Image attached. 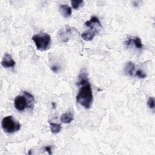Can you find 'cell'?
I'll return each mask as SVG.
<instances>
[{"mask_svg":"<svg viewBox=\"0 0 155 155\" xmlns=\"http://www.w3.org/2000/svg\"><path fill=\"white\" fill-rule=\"evenodd\" d=\"M78 85L80 86L76 95V102L85 109H89L93 102V93L91 85L88 82L86 72L82 71L79 76Z\"/></svg>","mask_w":155,"mask_h":155,"instance_id":"obj_1","label":"cell"},{"mask_svg":"<svg viewBox=\"0 0 155 155\" xmlns=\"http://www.w3.org/2000/svg\"><path fill=\"white\" fill-rule=\"evenodd\" d=\"M15 61L13 59L12 56L11 54L6 53L4 54L2 61H1V65L4 68H10V67H13L15 65Z\"/></svg>","mask_w":155,"mask_h":155,"instance_id":"obj_6","label":"cell"},{"mask_svg":"<svg viewBox=\"0 0 155 155\" xmlns=\"http://www.w3.org/2000/svg\"><path fill=\"white\" fill-rule=\"evenodd\" d=\"M73 120V113L72 111L66 112L61 115V120L62 123L69 124Z\"/></svg>","mask_w":155,"mask_h":155,"instance_id":"obj_10","label":"cell"},{"mask_svg":"<svg viewBox=\"0 0 155 155\" xmlns=\"http://www.w3.org/2000/svg\"><path fill=\"white\" fill-rule=\"evenodd\" d=\"M85 25L90 27L91 30L96 31V32H97V27H102L101 23L99 21L98 18H97L96 16L91 17V18L89 21L85 22Z\"/></svg>","mask_w":155,"mask_h":155,"instance_id":"obj_5","label":"cell"},{"mask_svg":"<svg viewBox=\"0 0 155 155\" xmlns=\"http://www.w3.org/2000/svg\"><path fill=\"white\" fill-rule=\"evenodd\" d=\"M24 95H18L14 100L15 108L19 111H24L27 106L33 107V102L35 101L34 97L29 93L24 91Z\"/></svg>","mask_w":155,"mask_h":155,"instance_id":"obj_2","label":"cell"},{"mask_svg":"<svg viewBox=\"0 0 155 155\" xmlns=\"http://www.w3.org/2000/svg\"><path fill=\"white\" fill-rule=\"evenodd\" d=\"M59 10L61 14L64 18H69L72 13L71 8L67 4H61L59 7Z\"/></svg>","mask_w":155,"mask_h":155,"instance_id":"obj_8","label":"cell"},{"mask_svg":"<svg viewBox=\"0 0 155 155\" xmlns=\"http://www.w3.org/2000/svg\"><path fill=\"white\" fill-rule=\"evenodd\" d=\"M3 130L7 133L12 134L19 131L21 129V124L12 116L4 117L1 122Z\"/></svg>","mask_w":155,"mask_h":155,"instance_id":"obj_4","label":"cell"},{"mask_svg":"<svg viewBox=\"0 0 155 155\" xmlns=\"http://www.w3.org/2000/svg\"><path fill=\"white\" fill-rule=\"evenodd\" d=\"M71 4L72 7L75 9L78 10L84 4V1L82 0H78V1H71Z\"/></svg>","mask_w":155,"mask_h":155,"instance_id":"obj_13","label":"cell"},{"mask_svg":"<svg viewBox=\"0 0 155 155\" xmlns=\"http://www.w3.org/2000/svg\"><path fill=\"white\" fill-rule=\"evenodd\" d=\"M136 76L139 78H141V79L145 78L147 77V74L141 70H137L136 71Z\"/></svg>","mask_w":155,"mask_h":155,"instance_id":"obj_15","label":"cell"},{"mask_svg":"<svg viewBox=\"0 0 155 155\" xmlns=\"http://www.w3.org/2000/svg\"><path fill=\"white\" fill-rule=\"evenodd\" d=\"M125 44L127 46L133 45L136 48L138 49H141L143 47L141 39L138 36H133L128 38V39L125 41Z\"/></svg>","mask_w":155,"mask_h":155,"instance_id":"obj_7","label":"cell"},{"mask_svg":"<svg viewBox=\"0 0 155 155\" xmlns=\"http://www.w3.org/2000/svg\"><path fill=\"white\" fill-rule=\"evenodd\" d=\"M134 70H135V65L131 61H128L126 64L125 68H124L125 73L130 76H132L133 75Z\"/></svg>","mask_w":155,"mask_h":155,"instance_id":"obj_11","label":"cell"},{"mask_svg":"<svg viewBox=\"0 0 155 155\" xmlns=\"http://www.w3.org/2000/svg\"><path fill=\"white\" fill-rule=\"evenodd\" d=\"M50 68H51V70L52 71L54 72V73L57 72V71L59 70V68H58L57 66H56V65H53V66H51Z\"/></svg>","mask_w":155,"mask_h":155,"instance_id":"obj_16","label":"cell"},{"mask_svg":"<svg viewBox=\"0 0 155 155\" xmlns=\"http://www.w3.org/2000/svg\"><path fill=\"white\" fill-rule=\"evenodd\" d=\"M45 150L47 151L49 154H51V148L50 146H47L45 147Z\"/></svg>","mask_w":155,"mask_h":155,"instance_id":"obj_17","label":"cell"},{"mask_svg":"<svg viewBox=\"0 0 155 155\" xmlns=\"http://www.w3.org/2000/svg\"><path fill=\"white\" fill-rule=\"evenodd\" d=\"M96 33L97 32L96 31H94L90 29L88 31H85L83 32L81 34V37L84 41H91L94 38Z\"/></svg>","mask_w":155,"mask_h":155,"instance_id":"obj_9","label":"cell"},{"mask_svg":"<svg viewBox=\"0 0 155 155\" xmlns=\"http://www.w3.org/2000/svg\"><path fill=\"white\" fill-rule=\"evenodd\" d=\"M50 128L51 131L53 134H58L61 130V125L60 124L53 123V122L50 123Z\"/></svg>","mask_w":155,"mask_h":155,"instance_id":"obj_12","label":"cell"},{"mask_svg":"<svg viewBox=\"0 0 155 155\" xmlns=\"http://www.w3.org/2000/svg\"><path fill=\"white\" fill-rule=\"evenodd\" d=\"M147 106L150 109L154 108V99L153 97H150L147 101Z\"/></svg>","mask_w":155,"mask_h":155,"instance_id":"obj_14","label":"cell"},{"mask_svg":"<svg viewBox=\"0 0 155 155\" xmlns=\"http://www.w3.org/2000/svg\"><path fill=\"white\" fill-rule=\"evenodd\" d=\"M36 48L40 51H46L51 45V36L47 33H42L32 36Z\"/></svg>","mask_w":155,"mask_h":155,"instance_id":"obj_3","label":"cell"}]
</instances>
